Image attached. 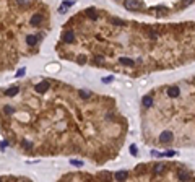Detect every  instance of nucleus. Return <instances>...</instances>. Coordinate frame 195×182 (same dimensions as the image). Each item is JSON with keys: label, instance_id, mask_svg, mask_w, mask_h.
Instances as JSON below:
<instances>
[{"label": "nucleus", "instance_id": "1", "mask_svg": "<svg viewBox=\"0 0 195 182\" xmlns=\"http://www.w3.org/2000/svg\"><path fill=\"white\" fill-rule=\"evenodd\" d=\"M172 138H174V135H172V132H169V130H164V132H161V135H159V141H161V143H169Z\"/></svg>", "mask_w": 195, "mask_h": 182}, {"label": "nucleus", "instance_id": "2", "mask_svg": "<svg viewBox=\"0 0 195 182\" xmlns=\"http://www.w3.org/2000/svg\"><path fill=\"white\" fill-rule=\"evenodd\" d=\"M124 7L129 8V10H138V8L143 7V3H141V2H133V0H130V2H125Z\"/></svg>", "mask_w": 195, "mask_h": 182}, {"label": "nucleus", "instance_id": "3", "mask_svg": "<svg viewBox=\"0 0 195 182\" xmlns=\"http://www.w3.org/2000/svg\"><path fill=\"white\" fill-rule=\"evenodd\" d=\"M98 179H99L101 182H111L112 174L109 172V171H101V172L98 174Z\"/></svg>", "mask_w": 195, "mask_h": 182}, {"label": "nucleus", "instance_id": "4", "mask_svg": "<svg viewBox=\"0 0 195 182\" xmlns=\"http://www.w3.org/2000/svg\"><path fill=\"white\" fill-rule=\"evenodd\" d=\"M34 90H36V93H46L47 90H49V83L44 80V81H41V83H37L36 86H34Z\"/></svg>", "mask_w": 195, "mask_h": 182}, {"label": "nucleus", "instance_id": "5", "mask_svg": "<svg viewBox=\"0 0 195 182\" xmlns=\"http://www.w3.org/2000/svg\"><path fill=\"white\" fill-rule=\"evenodd\" d=\"M75 39V34H73V31H65V33L62 34V41L63 42H67V44H70L72 41Z\"/></svg>", "mask_w": 195, "mask_h": 182}, {"label": "nucleus", "instance_id": "6", "mask_svg": "<svg viewBox=\"0 0 195 182\" xmlns=\"http://www.w3.org/2000/svg\"><path fill=\"white\" fill-rule=\"evenodd\" d=\"M179 88L177 86H171V88H167V94H169V98H177L179 96Z\"/></svg>", "mask_w": 195, "mask_h": 182}, {"label": "nucleus", "instance_id": "7", "mask_svg": "<svg viewBox=\"0 0 195 182\" xmlns=\"http://www.w3.org/2000/svg\"><path fill=\"white\" fill-rule=\"evenodd\" d=\"M127 176H129V172H127V171H117V172H116V179L119 182H124L125 179H127Z\"/></svg>", "mask_w": 195, "mask_h": 182}, {"label": "nucleus", "instance_id": "8", "mask_svg": "<svg viewBox=\"0 0 195 182\" xmlns=\"http://www.w3.org/2000/svg\"><path fill=\"white\" fill-rule=\"evenodd\" d=\"M119 62H121L122 65H127V67H133V65H135V62H133L132 59H129V57H121V59H119Z\"/></svg>", "mask_w": 195, "mask_h": 182}, {"label": "nucleus", "instance_id": "9", "mask_svg": "<svg viewBox=\"0 0 195 182\" xmlns=\"http://www.w3.org/2000/svg\"><path fill=\"white\" fill-rule=\"evenodd\" d=\"M41 21H42V15H33V18H31V25L33 26H37V25H41Z\"/></svg>", "mask_w": 195, "mask_h": 182}, {"label": "nucleus", "instance_id": "10", "mask_svg": "<svg viewBox=\"0 0 195 182\" xmlns=\"http://www.w3.org/2000/svg\"><path fill=\"white\" fill-rule=\"evenodd\" d=\"M141 103H143L145 108H150V106H153V98H151V96H143Z\"/></svg>", "mask_w": 195, "mask_h": 182}, {"label": "nucleus", "instance_id": "11", "mask_svg": "<svg viewBox=\"0 0 195 182\" xmlns=\"http://www.w3.org/2000/svg\"><path fill=\"white\" fill-rule=\"evenodd\" d=\"M177 179L181 182H187V181H189V174H187L185 171H179V172H177Z\"/></svg>", "mask_w": 195, "mask_h": 182}, {"label": "nucleus", "instance_id": "12", "mask_svg": "<svg viewBox=\"0 0 195 182\" xmlns=\"http://www.w3.org/2000/svg\"><path fill=\"white\" fill-rule=\"evenodd\" d=\"M164 168H166V166L163 164V163H158V164H154L153 171H154V174H161L163 171H164Z\"/></svg>", "mask_w": 195, "mask_h": 182}, {"label": "nucleus", "instance_id": "13", "mask_svg": "<svg viewBox=\"0 0 195 182\" xmlns=\"http://www.w3.org/2000/svg\"><path fill=\"white\" fill-rule=\"evenodd\" d=\"M18 91H20V88H18V86H12V88H8V90H7V96L13 98V96L17 94Z\"/></svg>", "mask_w": 195, "mask_h": 182}, {"label": "nucleus", "instance_id": "14", "mask_svg": "<svg viewBox=\"0 0 195 182\" xmlns=\"http://www.w3.org/2000/svg\"><path fill=\"white\" fill-rule=\"evenodd\" d=\"M26 41H28L29 46H34V44H37V36H28Z\"/></svg>", "mask_w": 195, "mask_h": 182}, {"label": "nucleus", "instance_id": "15", "mask_svg": "<svg viewBox=\"0 0 195 182\" xmlns=\"http://www.w3.org/2000/svg\"><path fill=\"white\" fill-rule=\"evenodd\" d=\"M21 146H23L25 150H31V148H33V143L28 141V140H23V141H21Z\"/></svg>", "mask_w": 195, "mask_h": 182}, {"label": "nucleus", "instance_id": "16", "mask_svg": "<svg viewBox=\"0 0 195 182\" xmlns=\"http://www.w3.org/2000/svg\"><path fill=\"white\" fill-rule=\"evenodd\" d=\"M88 13H90V15H88V17L91 18V20H96V18H98V15H96L94 8H88Z\"/></svg>", "mask_w": 195, "mask_h": 182}, {"label": "nucleus", "instance_id": "17", "mask_svg": "<svg viewBox=\"0 0 195 182\" xmlns=\"http://www.w3.org/2000/svg\"><path fill=\"white\" fill-rule=\"evenodd\" d=\"M70 164H72V166H76V168H81V166H83V161H76V159H70Z\"/></svg>", "mask_w": 195, "mask_h": 182}, {"label": "nucleus", "instance_id": "18", "mask_svg": "<svg viewBox=\"0 0 195 182\" xmlns=\"http://www.w3.org/2000/svg\"><path fill=\"white\" fill-rule=\"evenodd\" d=\"M112 25H117V26H124V21L122 20H119V18H112Z\"/></svg>", "mask_w": 195, "mask_h": 182}, {"label": "nucleus", "instance_id": "19", "mask_svg": "<svg viewBox=\"0 0 195 182\" xmlns=\"http://www.w3.org/2000/svg\"><path fill=\"white\" fill-rule=\"evenodd\" d=\"M130 154H133V156H137L138 154V150H137L135 145H130Z\"/></svg>", "mask_w": 195, "mask_h": 182}, {"label": "nucleus", "instance_id": "20", "mask_svg": "<svg viewBox=\"0 0 195 182\" xmlns=\"http://www.w3.org/2000/svg\"><path fill=\"white\" fill-rule=\"evenodd\" d=\"M3 111H5V114H13V112H15V109H13L12 106H5Z\"/></svg>", "mask_w": 195, "mask_h": 182}, {"label": "nucleus", "instance_id": "21", "mask_svg": "<svg viewBox=\"0 0 195 182\" xmlns=\"http://www.w3.org/2000/svg\"><path fill=\"white\" fill-rule=\"evenodd\" d=\"M112 80H114V77H112V75H109V77H104V78H103V83H111Z\"/></svg>", "mask_w": 195, "mask_h": 182}, {"label": "nucleus", "instance_id": "22", "mask_svg": "<svg viewBox=\"0 0 195 182\" xmlns=\"http://www.w3.org/2000/svg\"><path fill=\"white\" fill-rule=\"evenodd\" d=\"M80 96L81 98H90V93L88 91H80Z\"/></svg>", "mask_w": 195, "mask_h": 182}, {"label": "nucleus", "instance_id": "23", "mask_svg": "<svg viewBox=\"0 0 195 182\" xmlns=\"http://www.w3.org/2000/svg\"><path fill=\"white\" fill-rule=\"evenodd\" d=\"M72 5H73V2H70V0H65L63 2V7H72Z\"/></svg>", "mask_w": 195, "mask_h": 182}, {"label": "nucleus", "instance_id": "24", "mask_svg": "<svg viewBox=\"0 0 195 182\" xmlns=\"http://www.w3.org/2000/svg\"><path fill=\"white\" fill-rule=\"evenodd\" d=\"M23 75H25V68H21V70L17 72V77H23Z\"/></svg>", "mask_w": 195, "mask_h": 182}, {"label": "nucleus", "instance_id": "25", "mask_svg": "<svg viewBox=\"0 0 195 182\" xmlns=\"http://www.w3.org/2000/svg\"><path fill=\"white\" fill-rule=\"evenodd\" d=\"M8 145V141L5 140V141H2V143H0V148H5V146Z\"/></svg>", "mask_w": 195, "mask_h": 182}, {"label": "nucleus", "instance_id": "26", "mask_svg": "<svg viewBox=\"0 0 195 182\" xmlns=\"http://www.w3.org/2000/svg\"><path fill=\"white\" fill-rule=\"evenodd\" d=\"M0 182H2V181H0Z\"/></svg>", "mask_w": 195, "mask_h": 182}]
</instances>
